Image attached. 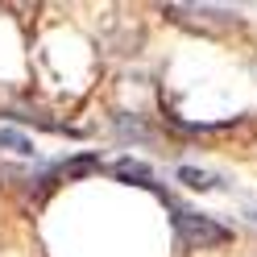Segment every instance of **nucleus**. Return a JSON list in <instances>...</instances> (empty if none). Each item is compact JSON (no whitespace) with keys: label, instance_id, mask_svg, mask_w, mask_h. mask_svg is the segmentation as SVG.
<instances>
[{"label":"nucleus","instance_id":"nucleus-5","mask_svg":"<svg viewBox=\"0 0 257 257\" xmlns=\"http://www.w3.org/2000/svg\"><path fill=\"white\" fill-rule=\"evenodd\" d=\"M91 170H100V158H91V154H83V158H75V162H62V166H58V174H67V179H75V174H91Z\"/></svg>","mask_w":257,"mask_h":257},{"label":"nucleus","instance_id":"nucleus-1","mask_svg":"<svg viewBox=\"0 0 257 257\" xmlns=\"http://www.w3.org/2000/svg\"><path fill=\"white\" fill-rule=\"evenodd\" d=\"M174 228H179V240L191 245V249H216V245H224V240L232 236L212 216H195V212H187V207H174Z\"/></svg>","mask_w":257,"mask_h":257},{"label":"nucleus","instance_id":"nucleus-3","mask_svg":"<svg viewBox=\"0 0 257 257\" xmlns=\"http://www.w3.org/2000/svg\"><path fill=\"white\" fill-rule=\"evenodd\" d=\"M112 174L124 183H137V187H158L154 183V170L146 162H133V158H120V162H112Z\"/></svg>","mask_w":257,"mask_h":257},{"label":"nucleus","instance_id":"nucleus-4","mask_svg":"<svg viewBox=\"0 0 257 257\" xmlns=\"http://www.w3.org/2000/svg\"><path fill=\"white\" fill-rule=\"evenodd\" d=\"M0 146H5V150H13V154H21V158H29V154H34V141H29V137H21V133H13V128H0Z\"/></svg>","mask_w":257,"mask_h":257},{"label":"nucleus","instance_id":"nucleus-2","mask_svg":"<svg viewBox=\"0 0 257 257\" xmlns=\"http://www.w3.org/2000/svg\"><path fill=\"white\" fill-rule=\"evenodd\" d=\"M174 179H179L183 187H191V191H220V187H224L220 174L199 170V166H179V170H174Z\"/></svg>","mask_w":257,"mask_h":257}]
</instances>
